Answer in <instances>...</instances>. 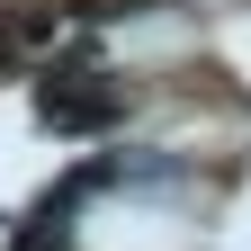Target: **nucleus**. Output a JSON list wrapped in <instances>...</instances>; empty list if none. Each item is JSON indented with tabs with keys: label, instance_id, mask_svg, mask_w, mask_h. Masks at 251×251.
Wrapping results in <instances>:
<instances>
[{
	"label": "nucleus",
	"instance_id": "f257e3e1",
	"mask_svg": "<svg viewBox=\"0 0 251 251\" xmlns=\"http://www.w3.org/2000/svg\"><path fill=\"white\" fill-rule=\"evenodd\" d=\"M198 242V215H179V198H152V188H117L81 215V251H188Z\"/></svg>",
	"mask_w": 251,
	"mask_h": 251
},
{
	"label": "nucleus",
	"instance_id": "f03ea898",
	"mask_svg": "<svg viewBox=\"0 0 251 251\" xmlns=\"http://www.w3.org/2000/svg\"><path fill=\"white\" fill-rule=\"evenodd\" d=\"M188 45H198V36H188V18H179V9H144V18H126L117 36H108L117 63H179Z\"/></svg>",
	"mask_w": 251,
	"mask_h": 251
}]
</instances>
